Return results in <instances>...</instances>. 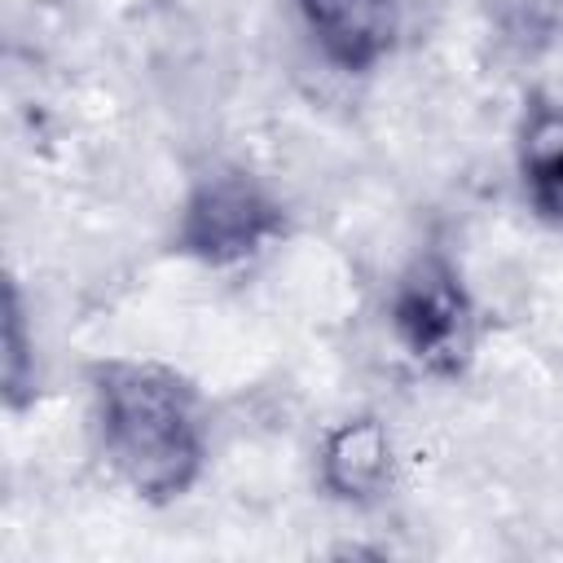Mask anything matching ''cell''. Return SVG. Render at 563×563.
I'll return each instance as SVG.
<instances>
[{
  "instance_id": "6da1fadb",
  "label": "cell",
  "mask_w": 563,
  "mask_h": 563,
  "mask_svg": "<svg viewBox=\"0 0 563 563\" xmlns=\"http://www.w3.org/2000/svg\"><path fill=\"white\" fill-rule=\"evenodd\" d=\"M92 422L110 471L141 501H176L194 488L207 453L198 391L154 361L92 365Z\"/></svg>"
},
{
  "instance_id": "7a4b0ae2",
  "label": "cell",
  "mask_w": 563,
  "mask_h": 563,
  "mask_svg": "<svg viewBox=\"0 0 563 563\" xmlns=\"http://www.w3.org/2000/svg\"><path fill=\"white\" fill-rule=\"evenodd\" d=\"M387 321L400 352L440 378H453L471 365L475 352V303L457 268L440 255L413 260L387 299Z\"/></svg>"
},
{
  "instance_id": "3957f363",
  "label": "cell",
  "mask_w": 563,
  "mask_h": 563,
  "mask_svg": "<svg viewBox=\"0 0 563 563\" xmlns=\"http://www.w3.org/2000/svg\"><path fill=\"white\" fill-rule=\"evenodd\" d=\"M286 229L282 202L246 172L202 176L176 220V246L211 268L255 260Z\"/></svg>"
},
{
  "instance_id": "277c9868",
  "label": "cell",
  "mask_w": 563,
  "mask_h": 563,
  "mask_svg": "<svg viewBox=\"0 0 563 563\" xmlns=\"http://www.w3.org/2000/svg\"><path fill=\"white\" fill-rule=\"evenodd\" d=\"M391 431L378 413H352L321 440V484L339 501H374L391 484Z\"/></svg>"
},
{
  "instance_id": "5b68a950",
  "label": "cell",
  "mask_w": 563,
  "mask_h": 563,
  "mask_svg": "<svg viewBox=\"0 0 563 563\" xmlns=\"http://www.w3.org/2000/svg\"><path fill=\"white\" fill-rule=\"evenodd\" d=\"M317 48L343 70H369L396 40V0H295Z\"/></svg>"
},
{
  "instance_id": "8992f818",
  "label": "cell",
  "mask_w": 563,
  "mask_h": 563,
  "mask_svg": "<svg viewBox=\"0 0 563 563\" xmlns=\"http://www.w3.org/2000/svg\"><path fill=\"white\" fill-rule=\"evenodd\" d=\"M523 198L545 224H563V106L537 101L519 136Z\"/></svg>"
},
{
  "instance_id": "52a82bcc",
  "label": "cell",
  "mask_w": 563,
  "mask_h": 563,
  "mask_svg": "<svg viewBox=\"0 0 563 563\" xmlns=\"http://www.w3.org/2000/svg\"><path fill=\"white\" fill-rule=\"evenodd\" d=\"M35 396V343L26 339V312L18 286H4V400L9 409Z\"/></svg>"
}]
</instances>
